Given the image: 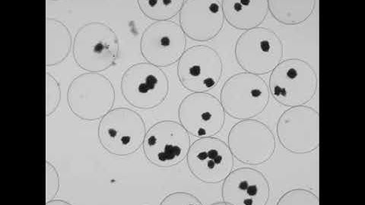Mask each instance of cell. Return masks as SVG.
<instances>
[{
	"mask_svg": "<svg viewBox=\"0 0 365 205\" xmlns=\"http://www.w3.org/2000/svg\"><path fill=\"white\" fill-rule=\"evenodd\" d=\"M73 54L75 63L83 70L95 73L106 71L119 58L118 34L106 23H86L76 33Z\"/></svg>",
	"mask_w": 365,
	"mask_h": 205,
	"instance_id": "cell-1",
	"label": "cell"
},
{
	"mask_svg": "<svg viewBox=\"0 0 365 205\" xmlns=\"http://www.w3.org/2000/svg\"><path fill=\"white\" fill-rule=\"evenodd\" d=\"M314 67L300 58L282 61L270 75L269 93L278 104L287 107L304 106L312 100L318 89Z\"/></svg>",
	"mask_w": 365,
	"mask_h": 205,
	"instance_id": "cell-2",
	"label": "cell"
},
{
	"mask_svg": "<svg viewBox=\"0 0 365 205\" xmlns=\"http://www.w3.org/2000/svg\"><path fill=\"white\" fill-rule=\"evenodd\" d=\"M115 89L104 75L87 73L76 77L67 90L68 108L79 120H101L115 104Z\"/></svg>",
	"mask_w": 365,
	"mask_h": 205,
	"instance_id": "cell-3",
	"label": "cell"
},
{
	"mask_svg": "<svg viewBox=\"0 0 365 205\" xmlns=\"http://www.w3.org/2000/svg\"><path fill=\"white\" fill-rule=\"evenodd\" d=\"M222 105L227 115L237 120L255 119L269 105V85L261 76L240 73L228 78L221 89Z\"/></svg>",
	"mask_w": 365,
	"mask_h": 205,
	"instance_id": "cell-4",
	"label": "cell"
},
{
	"mask_svg": "<svg viewBox=\"0 0 365 205\" xmlns=\"http://www.w3.org/2000/svg\"><path fill=\"white\" fill-rule=\"evenodd\" d=\"M146 132L145 122L139 112L128 107H118L99 122L98 139L108 154L127 157L140 149Z\"/></svg>",
	"mask_w": 365,
	"mask_h": 205,
	"instance_id": "cell-5",
	"label": "cell"
},
{
	"mask_svg": "<svg viewBox=\"0 0 365 205\" xmlns=\"http://www.w3.org/2000/svg\"><path fill=\"white\" fill-rule=\"evenodd\" d=\"M235 59L247 73L267 75L275 70L284 57V44L270 28L258 27L241 34L235 46Z\"/></svg>",
	"mask_w": 365,
	"mask_h": 205,
	"instance_id": "cell-6",
	"label": "cell"
},
{
	"mask_svg": "<svg viewBox=\"0 0 365 205\" xmlns=\"http://www.w3.org/2000/svg\"><path fill=\"white\" fill-rule=\"evenodd\" d=\"M169 89V79L164 70L148 63L132 65L121 78L122 95L136 109L153 110L162 105Z\"/></svg>",
	"mask_w": 365,
	"mask_h": 205,
	"instance_id": "cell-7",
	"label": "cell"
},
{
	"mask_svg": "<svg viewBox=\"0 0 365 205\" xmlns=\"http://www.w3.org/2000/svg\"><path fill=\"white\" fill-rule=\"evenodd\" d=\"M190 134L175 120L155 123L146 132L143 144L147 161L160 168L175 167L187 158L190 147Z\"/></svg>",
	"mask_w": 365,
	"mask_h": 205,
	"instance_id": "cell-8",
	"label": "cell"
},
{
	"mask_svg": "<svg viewBox=\"0 0 365 205\" xmlns=\"http://www.w3.org/2000/svg\"><path fill=\"white\" fill-rule=\"evenodd\" d=\"M227 145L240 163L260 166L270 161L277 149V140L268 125L257 120L235 123L227 135Z\"/></svg>",
	"mask_w": 365,
	"mask_h": 205,
	"instance_id": "cell-9",
	"label": "cell"
},
{
	"mask_svg": "<svg viewBox=\"0 0 365 205\" xmlns=\"http://www.w3.org/2000/svg\"><path fill=\"white\" fill-rule=\"evenodd\" d=\"M277 135L284 150L294 154H311L319 147V113L310 106L290 107L277 123Z\"/></svg>",
	"mask_w": 365,
	"mask_h": 205,
	"instance_id": "cell-10",
	"label": "cell"
},
{
	"mask_svg": "<svg viewBox=\"0 0 365 205\" xmlns=\"http://www.w3.org/2000/svg\"><path fill=\"white\" fill-rule=\"evenodd\" d=\"M177 74L182 87L191 93H207L221 81L223 62L221 56L208 45H194L178 61Z\"/></svg>",
	"mask_w": 365,
	"mask_h": 205,
	"instance_id": "cell-11",
	"label": "cell"
},
{
	"mask_svg": "<svg viewBox=\"0 0 365 205\" xmlns=\"http://www.w3.org/2000/svg\"><path fill=\"white\" fill-rule=\"evenodd\" d=\"M187 164L190 174L205 184H219L232 173L234 156L222 140L205 137L190 147Z\"/></svg>",
	"mask_w": 365,
	"mask_h": 205,
	"instance_id": "cell-12",
	"label": "cell"
},
{
	"mask_svg": "<svg viewBox=\"0 0 365 205\" xmlns=\"http://www.w3.org/2000/svg\"><path fill=\"white\" fill-rule=\"evenodd\" d=\"M187 45V36L177 22L156 21L144 30L140 52L147 63L165 68L180 61Z\"/></svg>",
	"mask_w": 365,
	"mask_h": 205,
	"instance_id": "cell-13",
	"label": "cell"
},
{
	"mask_svg": "<svg viewBox=\"0 0 365 205\" xmlns=\"http://www.w3.org/2000/svg\"><path fill=\"white\" fill-rule=\"evenodd\" d=\"M225 114L221 101L207 93L188 95L178 108L180 123L197 138L218 135L224 127Z\"/></svg>",
	"mask_w": 365,
	"mask_h": 205,
	"instance_id": "cell-14",
	"label": "cell"
},
{
	"mask_svg": "<svg viewBox=\"0 0 365 205\" xmlns=\"http://www.w3.org/2000/svg\"><path fill=\"white\" fill-rule=\"evenodd\" d=\"M179 21L182 31L192 41H210L219 36L225 25L222 1L186 0Z\"/></svg>",
	"mask_w": 365,
	"mask_h": 205,
	"instance_id": "cell-15",
	"label": "cell"
},
{
	"mask_svg": "<svg viewBox=\"0 0 365 205\" xmlns=\"http://www.w3.org/2000/svg\"><path fill=\"white\" fill-rule=\"evenodd\" d=\"M270 195L267 177L251 167L232 170L222 186V199L227 205H267Z\"/></svg>",
	"mask_w": 365,
	"mask_h": 205,
	"instance_id": "cell-16",
	"label": "cell"
},
{
	"mask_svg": "<svg viewBox=\"0 0 365 205\" xmlns=\"http://www.w3.org/2000/svg\"><path fill=\"white\" fill-rule=\"evenodd\" d=\"M222 9L227 24L237 30H251L259 27L269 14L267 0H224Z\"/></svg>",
	"mask_w": 365,
	"mask_h": 205,
	"instance_id": "cell-17",
	"label": "cell"
},
{
	"mask_svg": "<svg viewBox=\"0 0 365 205\" xmlns=\"http://www.w3.org/2000/svg\"><path fill=\"white\" fill-rule=\"evenodd\" d=\"M72 33L64 23L53 18L46 19V66L63 63L73 51Z\"/></svg>",
	"mask_w": 365,
	"mask_h": 205,
	"instance_id": "cell-18",
	"label": "cell"
},
{
	"mask_svg": "<svg viewBox=\"0 0 365 205\" xmlns=\"http://www.w3.org/2000/svg\"><path fill=\"white\" fill-rule=\"evenodd\" d=\"M315 0H269L272 16L284 26H299L309 19L314 13Z\"/></svg>",
	"mask_w": 365,
	"mask_h": 205,
	"instance_id": "cell-19",
	"label": "cell"
},
{
	"mask_svg": "<svg viewBox=\"0 0 365 205\" xmlns=\"http://www.w3.org/2000/svg\"><path fill=\"white\" fill-rule=\"evenodd\" d=\"M185 0H138L140 10L148 19L155 21H170L178 14Z\"/></svg>",
	"mask_w": 365,
	"mask_h": 205,
	"instance_id": "cell-20",
	"label": "cell"
},
{
	"mask_svg": "<svg viewBox=\"0 0 365 205\" xmlns=\"http://www.w3.org/2000/svg\"><path fill=\"white\" fill-rule=\"evenodd\" d=\"M278 205H319V197L311 190L294 189L279 198Z\"/></svg>",
	"mask_w": 365,
	"mask_h": 205,
	"instance_id": "cell-21",
	"label": "cell"
},
{
	"mask_svg": "<svg viewBox=\"0 0 365 205\" xmlns=\"http://www.w3.org/2000/svg\"><path fill=\"white\" fill-rule=\"evenodd\" d=\"M61 100L60 83L48 72L46 73V116L49 117L59 108Z\"/></svg>",
	"mask_w": 365,
	"mask_h": 205,
	"instance_id": "cell-22",
	"label": "cell"
},
{
	"mask_svg": "<svg viewBox=\"0 0 365 205\" xmlns=\"http://www.w3.org/2000/svg\"><path fill=\"white\" fill-rule=\"evenodd\" d=\"M61 188L60 176L56 168L46 162V203L55 199Z\"/></svg>",
	"mask_w": 365,
	"mask_h": 205,
	"instance_id": "cell-23",
	"label": "cell"
},
{
	"mask_svg": "<svg viewBox=\"0 0 365 205\" xmlns=\"http://www.w3.org/2000/svg\"><path fill=\"white\" fill-rule=\"evenodd\" d=\"M163 205H201V201L192 194L176 191L169 194L161 202Z\"/></svg>",
	"mask_w": 365,
	"mask_h": 205,
	"instance_id": "cell-24",
	"label": "cell"
},
{
	"mask_svg": "<svg viewBox=\"0 0 365 205\" xmlns=\"http://www.w3.org/2000/svg\"><path fill=\"white\" fill-rule=\"evenodd\" d=\"M47 205H65V204H71V203H68L67 201H65L64 200H52L49 201L48 203H46Z\"/></svg>",
	"mask_w": 365,
	"mask_h": 205,
	"instance_id": "cell-25",
	"label": "cell"
}]
</instances>
